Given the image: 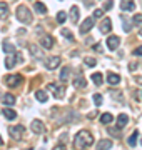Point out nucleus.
I'll list each match as a JSON object with an SVG mask.
<instances>
[{
	"instance_id": "17",
	"label": "nucleus",
	"mask_w": 142,
	"mask_h": 150,
	"mask_svg": "<svg viewBox=\"0 0 142 150\" xmlns=\"http://www.w3.org/2000/svg\"><path fill=\"white\" fill-rule=\"evenodd\" d=\"M79 15H80V10H79V7L74 5V7L70 8V20L75 23V22L79 20Z\"/></svg>"
},
{
	"instance_id": "36",
	"label": "nucleus",
	"mask_w": 142,
	"mask_h": 150,
	"mask_svg": "<svg viewBox=\"0 0 142 150\" xmlns=\"http://www.w3.org/2000/svg\"><path fill=\"white\" fill-rule=\"evenodd\" d=\"M114 7V2L112 0H107V4H104V10H110Z\"/></svg>"
},
{
	"instance_id": "40",
	"label": "nucleus",
	"mask_w": 142,
	"mask_h": 150,
	"mask_svg": "<svg viewBox=\"0 0 142 150\" xmlns=\"http://www.w3.org/2000/svg\"><path fill=\"white\" fill-rule=\"evenodd\" d=\"M137 82H141L142 83V77H137Z\"/></svg>"
},
{
	"instance_id": "22",
	"label": "nucleus",
	"mask_w": 142,
	"mask_h": 150,
	"mask_svg": "<svg viewBox=\"0 0 142 150\" xmlns=\"http://www.w3.org/2000/svg\"><path fill=\"white\" fill-rule=\"evenodd\" d=\"M120 18H122V23H124V30H126V32H131L132 22L127 18V15H120Z\"/></svg>"
},
{
	"instance_id": "27",
	"label": "nucleus",
	"mask_w": 142,
	"mask_h": 150,
	"mask_svg": "<svg viewBox=\"0 0 142 150\" xmlns=\"http://www.w3.org/2000/svg\"><path fill=\"white\" fill-rule=\"evenodd\" d=\"M102 80H104L102 74H94L92 75V82L95 83V85H102Z\"/></svg>"
},
{
	"instance_id": "23",
	"label": "nucleus",
	"mask_w": 142,
	"mask_h": 150,
	"mask_svg": "<svg viewBox=\"0 0 142 150\" xmlns=\"http://www.w3.org/2000/svg\"><path fill=\"white\" fill-rule=\"evenodd\" d=\"M2 48H4L5 54H13V52H15V47H13L10 42H4L2 43Z\"/></svg>"
},
{
	"instance_id": "13",
	"label": "nucleus",
	"mask_w": 142,
	"mask_h": 150,
	"mask_svg": "<svg viewBox=\"0 0 142 150\" xmlns=\"http://www.w3.org/2000/svg\"><path fill=\"white\" fill-rule=\"evenodd\" d=\"M127 122H129V117H127L126 113H120L119 117H117V127L119 129H124L127 125Z\"/></svg>"
},
{
	"instance_id": "37",
	"label": "nucleus",
	"mask_w": 142,
	"mask_h": 150,
	"mask_svg": "<svg viewBox=\"0 0 142 150\" xmlns=\"http://www.w3.org/2000/svg\"><path fill=\"white\" fill-rule=\"evenodd\" d=\"M104 15V10H100V8H99V10H95L94 12V18H100V17Z\"/></svg>"
},
{
	"instance_id": "39",
	"label": "nucleus",
	"mask_w": 142,
	"mask_h": 150,
	"mask_svg": "<svg viewBox=\"0 0 142 150\" xmlns=\"http://www.w3.org/2000/svg\"><path fill=\"white\" fill-rule=\"evenodd\" d=\"M129 67H131V70H136V67H137V64H131V65H129Z\"/></svg>"
},
{
	"instance_id": "6",
	"label": "nucleus",
	"mask_w": 142,
	"mask_h": 150,
	"mask_svg": "<svg viewBox=\"0 0 142 150\" xmlns=\"http://www.w3.org/2000/svg\"><path fill=\"white\" fill-rule=\"evenodd\" d=\"M20 82H22V75H9V77H5V83L10 87L20 85Z\"/></svg>"
},
{
	"instance_id": "21",
	"label": "nucleus",
	"mask_w": 142,
	"mask_h": 150,
	"mask_svg": "<svg viewBox=\"0 0 142 150\" xmlns=\"http://www.w3.org/2000/svg\"><path fill=\"white\" fill-rule=\"evenodd\" d=\"M112 120H114V117H112V113H102V115H100V122L104 123V125H109L110 122H112Z\"/></svg>"
},
{
	"instance_id": "41",
	"label": "nucleus",
	"mask_w": 142,
	"mask_h": 150,
	"mask_svg": "<svg viewBox=\"0 0 142 150\" xmlns=\"http://www.w3.org/2000/svg\"><path fill=\"white\" fill-rule=\"evenodd\" d=\"M0 145H4V140H2V137H0Z\"/></svg>"
},
{
	"instance_id": "4",
	"label": "nucleus",
	"mask_w": 142,
	"mask_h": 150,
	"mask_svg": "<svg viewBox=\"0 0 142 150\" xmlns=\"http://www.w3.org/2000/svg\"><path fill=\"white\" fill-rule=\"evenodd\" d=\"M94 23H95V18H94V17H89V18H85V20L80 23V33H87L89 30L94 27Z\"/></svg>"
},
{
	"instance_id": "15",
	"label": "nucleus",
	"mask_w": 142,
	"mask_h": 150,
	"mask_svg": "<svg viewBox=\"0 0 142 150\" xmlns=\"http://www.w3.org/2000/svg\"><path fill=\"white\" fill-rule=\"evenodd\" d=\"M7 17H9V5L7 2H0V18L5 20Z\"/></svg>"
},
{
	"instance_id": "20",
	"label": "nucleus",
	"mask_w": 142,
	"mask_h": 150,
	"mask_svg": "<svg viewBox=\"0 0 142 150\" xmlns=\"http://www.w3.org/2000/svg\"><path fill=\"white\" fill-rule=\"evenodd\" d=\"M15 62H17V57H13L12 54H9L7 55V59H5V67L7 69H12V67L15 65Z\"/></svg>"
},
{
	"instance_id": "12",
	"label": "nucleus",
	"mask_w": 142,
	"mask_h": 150,
	"mask_svg": "<svg viewBox=\"0 0 142 150\" xmlns=\"http://www.w3.org/2000/svg\"><path fill=\"white\" fill-rule=\"evenodd\" d=\"M32 132L33 134H42L44 132V123L40 120H33L32 122Z\"/></svg>"
},
{
	"instance_id": "43",
	"label": "nucleus",
	"mask_w": 142,
	"mask_h": 150,
	"mask_svg": "<svg viewBox=\"0 0 142 150\" xmlns=\"http://www.w3.org/2000/svg\"><path fill=\"white\" fill-rule=\"evenodd\" d=\"M141 37H142V32H141Z\"/></svg>"
},
{
	"instance_id": "25",
	"label": "nucleus",
	"mask_w": 142,
	"mask_h": 150,
	"mask_svg": "<svg viewBox=\"0 0 142 150\" xmlns=\"http://www.w3.org/2000/svg\"><path fill=\"white\" fill-rule=\"evenodd\" d=\"M74 85H75L77 88H84V87L87 85V83H85V79H84V77H75V80H74Z\"/></svg>"
},
{
	"instance_id": "9",
	"label": "nucleus",
	"mask_w": 142,
	"mask_h": 150,
	"mask_svg": "<svg viewBox=\"0 0 142 150\" xmlns=\"http://www.w3.org/2000/svg\"><path fill=\"white\" fill-rule=\"evenodd\" d=\"M45 65H47V69H49V70L57 69V67L60 65V57H50V59L45 62Z\"/></svg>"
},
{
	"instance_id": "30",
	"label": "nucleus",
	"mask_w": 142,
	"mask_h": 150,
	"mask_svg": "<svg viewBox=\"0 0 142 150\" xmlns=\"http://www.w3.org/2000/svg\"><path fill=\"white\" fill-rule=\"evenodd\" d=\"M65 20H67V13L65 12H59V13H57V22H59V23H64Z\"/></svg>"
},
{
	"instance_id": "29",
	"label": "nucleus",
	"mask_w": 142,
	"mask_h": 150,
	"mask_svg": "<svg viewBox=\"0 0 142 150\" xmlns=\"http://www.w3.org/2000/svg\"><path fill=\"white\" fill-rule=\"evenodd\" d=\"M69 72H70V70L67 69V67L65 69H62V72H60V80L62 82H65L67 79H69Z\"/></svg>"
},
{
	"instance_id": "31",
	"label": "nucleus",
	"mask_w": 142,
	"mask_h": 150,
	"mask_svg": "<svg viewBox=\"0 0 142 150\" xmlns=\"http://www.w3.org/2000/svg\"><path fill=\"white\" fill-rule=\"evenodd\" d=\"M132 23H134V25H142V15L141 13H136V15H134Z\"/></svg>"
},
{
	"instance_id": "14",
	"label": "nucleus",
	"mask_w": 142,
	"mask_h": 150,
	"mask_svg": "<svg viewBox=\"0 0 142 150\" xmlns=\"http://www.w3.org/2000/svg\"><path fill=\"white\" fill-rule=\"evenodd\" d=\"M110 147H112V140H109V139H102V140H99V144H97V149H99V150L110 149Z\"/></svg>"
},
{
	"instance_id": "42",
	"label": "nucleus",
	"mask_w": 142,
	"mask_h": 150,
	"mask_svg": "<svg viewBox=\"0 0 142 150\" xmlns=\"http://www.w3.org/2000/svg\"><path fill=\"white\" fill-rule=\"evenodd\" d=\"M0 98H2V93H0Z\"/></svg>"
},
{
	"instance_id": "38",
	"label": "nucleus",
	"mask_w": 142,
	"mask_h": 150,
	"mask_svg": "<svg viewBox=\"0 0 142 150\" xmlns=\"http://www.w3.org/2000/svg\"><path fill=\"white\" fill-rule=\"evenodd\" d=\"M132 55H137V57H142V47H137L134 52H132Z\"/></svg>"
},
{
	"instance_id": "24",
	"label": "nucleus",
	"mask_w": 142,
	"mask_h": 150,
	"mask_svg": "<svg viewBox=\"0 0 142 150\" xmlns=\"http://www.w3.org/2000/svg\"><path fill=\"white\" fill-rule=\"evenodd\" d=\"M4 115H5L9 120H13V118H17V112H15V110H12V108H4Z\"/></svg>"
},
{
	"instance_id": "10",
	"label": "nucleus",
	"mask_w": 142,
	"mask_h": 150,
	"mask_svg": "<svg viewBox=\"0 0 142 150\" xmlns=\"http://www.w3.org/2000/svg\"><path fill=\"white\" fill-rule=\"evenodd\" d=\"M120 8H122V10L132 12L136 8V4H134V0H122V2H120Z\"/></svg>"
},
{
	"instance_id": "33",
	"label": "nucleus",
	"mask_w": 142,
	"mask_h": 150,
	"mask_svg": "<svg viewBox=\"0 0 142 150\" xmlns=\"http://www.w3.org/2000/svg\"><path fill=\"white\" fill-rule=\"evenodd\" d=\"M28 48H30V52H32V55H35V57H40V52H38L37 50V47H35V45H33V43H30V45H28Z\"/></svg>"
},
{
	"instance_id": "18",
	"label": "nucleus",
	"mask_w": 142,
	"mask_h": 150,
	"mask_svg": "<svg viewBox=\"0 0 142 150\" xmlns=\"http://www.w3.org/2000/svg\"><path fill=\"white\" fill-rule=\"evenodd\" d=\"M2 100H4V103L5 105H13L15 103V97L12 95V93H2Z\"/></svg>"
},
{
	"instance_id": "1",
	"label": "nucleus",
	"mask_w": 142,
	"mask_h": 150,
	"mask_svg": "<svg viewBox=\"0 0 142 150\" xmlns=\"http://www.w3.org/2000/svg\"><path fill=\"white\" fill-rule=\"evenodd\" d=\"M94 144V135L89 134L87 130H82L75 135V140H74V145L77 149H87Z\"/></svg>"
},
{
	"instance_id": "2",
	"label": "nucleus",
	"mask_w": 142,
	"mask_h": 150,
	"mask_svg": "<svg viewBox=\"0 0 142 150\" xmlns=\"http://www.w3.org/2000/svg\"><path fill=\"white\" fill-rule=\"evenodd\" d=\"M17 18L22 23H30L32 22V13L25 5H18L17 7Z\"/></svg>"
},
{
	"instance_id": "19",
	"label": "nucleus",
	"mask_w": 142,
	"mask_h": 150,
	"mask_svg": "<svg viewBox=\"0 0 142 150\" xmlns=\"http://www.w3.org/2000/svg\"><path fill=\"white\" fill-rule=\"evenodd\" d=\"M107 82H109L110 85H119L120 77L117 74H109V75H107Z\"/></svg>"
},
{
	"instance_id": "28",
	"label": "nucleus",
	"mask_w": 142,
	"mask_h": 150,
	"mask_svg": "<svg viewBox=\"0 0 142 150\" xmlns=\"http://www.w3.org/2000/svg\"><path fill=\"white\" fill-rule=\"evenodd\" d=\"M35 10H37L38 13H47V7H45L42 2H35Z\"/></svg>"
},
{
	"instance_id": "11",
	"label": "nucleus",
	"mask_w": 142,
	"mask_h": 150,
	"mask_svg": "<svg viewBox=\"0 0 142 150\" xmlns=\"http://www.w3.org/2000/svg\"><path fill=\"white\" fill-rule=\"evenodd\" d=\"M110 30H112V22H110V18L102 20V23H100V32L102 33H109Z\"/></svg>"
},
{
	"instance_id": "26",
	"label": "nucleus",
	"mask_w": 142,
	"mask_h": 150,
	"mask_svg": "<svg viewBox=\"0 0 142 150\" xmlns=\"http://www.w3.org/2000/svg\"><path fill=\"white\" fill-rule=\"evenodd\" d=\"M137 135H139V132H137V130H136V132H134V134H132L131 137H129V140H127V144L131 145L132 149H134V147H136V145H137Z\"/></svg>"
},
{
	"instance_id": "5",
	"label": "nucleus",
	"mask_w": 142,
	"mask_h": 150,
	"mask_svg": "<svg viewBox=\"0 0 142 150\" xmlns=\"http://www.w3.org/2000/svg\"><path fill=\"white\" fill-rule=\"evenodd\" d=\"M47 88H49L50 92H54V95L57 97V98H62V97H64V87H62V85H57V83H49V85H47Z\"/></svg>"
},
{
	"instance_id": "32",
	"label": "nucleus",
	"mask_w": 142,
	"mask_h": 150,
	"mask_svg": "<svg viewBox=\"0 0 142 150\" xmlns=\"http://www.w3.org/2000/svg\"><path fill=\"white\" fill-rule=\"evenodd\" d=\"M94 102H95L97 107H100V105H102V95H100V93H94Z\"/></svg>"
},
{
	"instance_id": "7",
	"label": "nucleus",
	"mask_w": 142,
	"mask_h": 150,
	"mask_svg": "<svg viewBox=\"0 0 142 150\" xmlns=\"http://www.w3.org/2000/svg\"><path fill=\"white\" fill-rule=\"evenodd\" d=\"M119 45H120V38L117 35H110L107 38V47H109V50H115V48H119Z\"/></svg>"
},
{
	"instance_id": "3",
	"label": "nucleus",
	"mask_w": 142,
	"mask_h": 150,
	"mask_svg": "<svg viewBox=\"0 0 142 150\" xmlns=\"http://www.w3.org/2000/svg\"><path fill=\"white\" fill-rule=\"evenodd\" d=\"M10 132V137L15 140H22V137L25 135V129H23V125H15V127H10L9 129Z\"/></svg>"
},
{
	"instance_id": "35",
	"label": "nucleus",
	"mask_w": 142,
	"mask_h": 150,
	"mask_svg": "<svg viewBox=\"0 0 142 150\" xmlns=\"http://www.w3.org/2000/svg\"><path fill=\"white\" fill-rule=\"evenodd\" d=\"M62 35H64V37H67L69 40H74V35H72L70 30H67V28H64V30H62Z\"/></svg>"
},
{
	"instance_id": "8",
	"label": "nucleus",
	"mask_w": 142,
	"mask_h": 150,
	"mask_svg": "<svg viewBox=\"0 0 142 150\" xmlns=\"http://www.w3.org/2000/svg\"><path fill=\"white\" fill-rule=\"evenodd\" d=\"M40 45L44 48H47V50H50V48L54 47V38L50 37V35H45V37L40 38Z\"/></svg>"
},
{
	"instance_id": "16",
	"label": "nucleus",
	"mask_w": 142,
	"mask_h": 150,
	"mask_svg": "<svg viewBox=\"0 0 142 150\" xmlns=\"http://www.w3.org/2000/svg\"><path fill=\"white\" fill-rule=\"evenodd\" d=\"M35 98H37L38 102L45 103L47 100H49V95H47V92H44V90H37L35 92Z\"/></svg>"
},
{
	"instance_id": "34",
	"label": "nucleus",
	"mask_w": 142,
	"mask_h": 150,
	"mask_svg": "<svg viewBox=\"0 0 142 150\" xmlns=\"http://www.w3.org/2000/svg\"><path fill=\"white\" fill-rule=\"evenodd\" d=\"M85 64H87L89 67H94V65L97 64V60L94 59V57H87V59H85Z\"/></svg>"
}]
</instances>
